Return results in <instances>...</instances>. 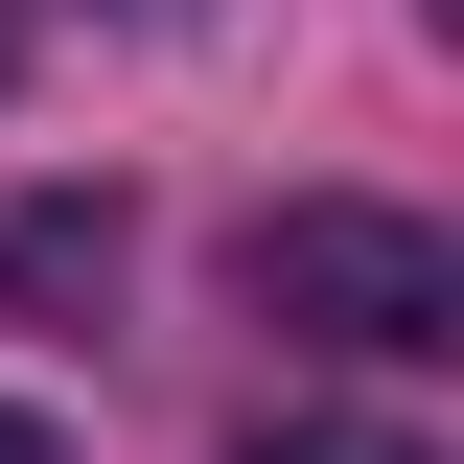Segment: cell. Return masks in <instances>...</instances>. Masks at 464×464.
<instances>
[{
  "mask_svg": "<svg viewBox=\"0 0 464 464\" xmlns=\"http://www.w3.org/2000/svg\"><path fill=\"white\" fill-rule=\"evenodd\" d=\"M140 24H209V0H140Z\"/></svg>",
  "mask_w": 464,
  "mask_h": 464,
  "instance_id": "5b68a950",
  "label": "cell"
},
{
  "mask_svg": "<svg viewBox=\"0 0 464 464\" xmlns=\"http://www.w3.org/2000/svg\"><path fill=\"white\" fill-rule=\"evenodd\" d=\"M0 464H70V441H47V418H24V395H0Z\"/></svg>",
  "mask_w": 464,
  "mask_h": 464,
  "instance_id": "277c9868",
  "label": "cell"
},
{
  "mask_svg": "<svg viewBox=\"0 0 464 464\" xmlns=\"http://www.w3.org/2000/svg\"><path fill=\"white\" fill-rule=\"evenodd\" d=\"M232 302L279 348H348V372H441L464 348V232L441 209H372V186H302V209L232 232Z\"/></svg>",
  "mask_w": 464,
  "mask_h": 464,
  "instance_id": "6da1fadb",
  "label": "cell"
},
{
  "mask_svg": "<svg viewBox=\"0 0 464 464\" xmlns=\"http://www.w3.org/2000/svg\"><path fill=\"white\" fill-rule=\"evenodd\" d=\"M0 302H24V325L116 302V209H93V186H47V209H0Z\"/></svg>",
  "mask_w": 464,
  "mask_h": 464,
  "instance_id": "7a4b0ae2",
  "label": "cell"
},
{
  "mask_svg": "<svg viewBox=\"0 0 464 464\" xmlns=\"http://www.w3.org/2000/svg\"><path fill=\"white\" fill-rule=\"evenodd\" d=\"M232 464H418V441H395V418H256Z\"/></svg>",
  "mask_w": 464,
  "mask_h": 464,
  "instance_id": "3957f363",
  "label": "cell"
}]
</instances>
